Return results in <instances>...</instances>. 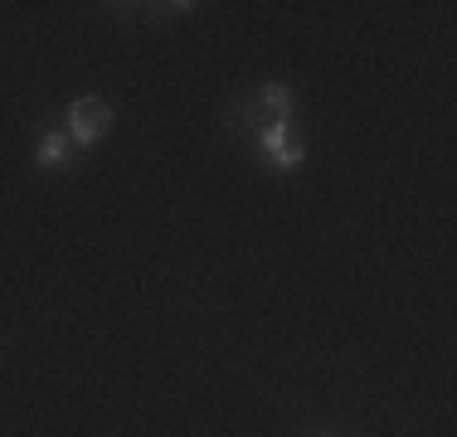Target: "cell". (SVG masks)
I'll list each match as a JSON object with an SVG mask.
<instances>
[{"label":"cell","instance_id":"6da1fadb","mask_svg":"<svg viewBox=\"0 0 457 437\" xmlns=\"http://www.w3.org/2000/svg\"><path fill=\"white\" fill-rule=\"evenodd\" d=\"M112 103L107 97H97V93H88V97H79V103H69V117H63V131H69V141L79 151H88V146H97V141L107 136V127H112Z\"/></svg>","mask_w":457,"mask_h":437},{"label":"cell","instance_id":"7a4b0ae2","mask_svg":"<svg viewBox=\"0 0 457 437\" xmlns=\"http://www.w3.org/2000/svg\"><path fill=\"white\" fill-rule=\"evenodd\" d=\"M244 122L253 131H263L268 122H292V87L287 83H263L258 97L244 107Z\"/></svg>","mask_w":457,"mask_h":437},{"label":"cell","instance_id":"3957f363","mask_svg":"<svg viewBox=\"0 0 457 437\" xmlns=\"http://www.w3.org/2000/svg\"><path fill=\"white\" fill-rule=\"evenodd\" d=\"M69 156H73V141H69V131L63 127H54L39 136V146H35V161L45 170H69Z\"/></svg>","mask_w":457,"mask_h":437},{"label":"cell","instance_id":"277c9868","mask_svg":"<svg viewBox=\"0 0 457 437\" xmlns=\"http://www.w3.org/2000/svg\"><path fill=\"white\" fill-rule=\"evenodd\" d=\"M263 161H268V166H273L278 175H292V170L302 166V161H307V146H302V141H287V146H278L273 156H263Z\"/></svg>","mask_w":457,"mask_h":437}]
</instances>
